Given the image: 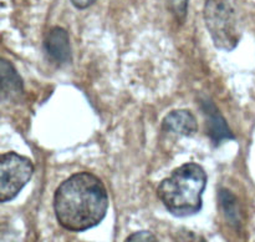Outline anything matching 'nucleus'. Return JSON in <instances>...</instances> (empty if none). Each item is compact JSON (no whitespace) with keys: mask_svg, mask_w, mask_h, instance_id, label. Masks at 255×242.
<instances>
[{"mask_svg":"<svg viewBox=\"0 0 255 242\" xmlns=\"http://www.w3.org/2000/svg\"><path fill=\"white\" fill-rule=\"evenodd\" d=\"M219 201H221V206L223 209L226 219L234 226H239L241 216H239V209L236 196L231 191L223 189L219 192Z\"/></svg>","mask_w":255,"mask_h":242,"instance_id":"9","label":"nucleus"},{"mask_svg":"<svg viewBox=\"0 0 255 242\" xmlns=\"http://www.w3.org/2000/svg\"><path fill=\"white\" fill-rule=\"evenodd\" d=\"M163 130L183 136H193L197 132V120L188 110H176L167 115L162 122Z\"/></svg>","mask_w":255,"mask_h":242,"instance_id":"7","label":"nucleus"},{"mask_svg":"<svg viewBox=\"0 0 255 242\" xmlns=\"http://www.w3.org/2000/svg\"><path fill=\"white\" fill-rule=\"evenodd\" d=\"M109 209V196L101 180L90 172H79L56 189L54 210L64 229L82 232L102 222Z\"/></svg>","mask_w":255,"mask_h":242,"instance_id":"1","label":"nucleus"},{"mask_svg":"<svg viewBox=\"0 0 255 242\" xmlns=\"http://www.w3.org/2000/svg\"><path fill=\"white\" fill-rule=\"evenodd\" d=\"M1 71V92L2 99H12L19 96L22 92V80L11 64L6 60H1L0 64Z\"/></svg>","mask_w":255,"mask_h":242,"instance_id":"8","label":"nucleus"},{"mask_svg":"<svg viewBox=\"0 0 255 242\" xmlns=\"http://www.w3.org/2000/svg\"><path fill=\"white\" fill-rule=\"evenodd\" d=\"M204 115L207 117V126H208V135L212 141L216 145L222 144L224 140L234 139L232 130L227 125L226 120L222 116L221 112L216 107V105L211 101L202 102Z\"/></svg>","mask_w":255,"mask_h":242,"instance_id":"6","label":"nucleus"},{"mask_svg":"<svg viewBox=\"0 0 255 242\" xmlns=\"http://www.w3.org/2000/svg\"><path fill=\"white\" fill-rule=\"evenodd\" d=\"M203 15L214 45L227 51L233 50L241 40L242 32L231 0H207Z\"/></svg>","mask_w":255,"mask_h":242,"instance_id":"3","label":"nucleus"},{"mask_svg":"<svg viewBox=\"0 0 255 242\" xmlns=\"http://www.w3.org/2000/svg\"><path fill=\"white\" fill-rule=\"evenodd\" d=\"M168 7L174 19L182 24L186 20L187 10H188V0H167Z\"/></svg>","mask_w":255,"mask_h":242,"instance_id":"10","label":"nucleus"},{"mask_svg":"<svg viewBox=\"0 0 255 242\" xmlns=\"http://www.w3.org/2000/svg\"><path fill=\"white\" fill-rule=\"evenodd\" d=\"M96 1L97 0H71L72 5L77 9H86V7L94 5Z\"/></svg>","mask_w":255,"mask_h":242,"instance_id":"12","label":"nucleus"},{"mask_svg":"<svg viewBox=\"0 0 255 242\" xmlns=\"http://www.w3.org/2000/svg\"><path fill=\"white\" fill-rule=\"evenodd\" d=\"M125 242H158L152 232L149 231H138L129 235Z\"/></svg>","mask_w":255,"mask_h":242,"instance_id":"11","label":"nucleus"},{"mask_svg":"<svg viewBox=\"0 0 255 242\" xmlns=\"http://www.w3.org/2000/svg\"><path fill=\"white\" fill-rule=\"evenodd\" d=\"M207 185V175L194 162L182 165L158 186L157 194L168 212L177 217H188L202 210V195Z\"/></svg>","mask_w":255,"mask_h":242,"instance_id":"2","label":"nucleus"},{"mask_svg":"<svg viewBox=\"0 0 255 242\" xmlns=\"http://www.w3.org/2000/svg\"><path fill=\"white\" fill-rule=\"evenodd\" d=\"M34 166L30 159L16 152H6L0 159V201L7 202L17 196L31 179Z\"/></svg>","mask_w":255,"mask_h":242,"instance_id":"4","label":"nucleus"},{"mask_svg":"<svg viewBox=\"0 0 255 242\" xmlns=\"http://www.w3.org/2000/svg\"><path fill=\"white\" fill-rule=\"evenodd\" d=\"M44 47L47 56L56 64H66L71 60V46L69 34L65 29L55 26L46 34Z\"/></svg>","mask_w":255,"mask_h":242,"instance_id":"5","label":"nucleus"}]
</instances>
